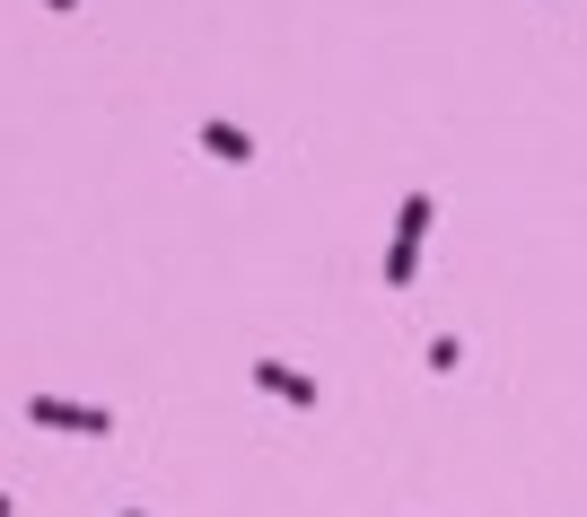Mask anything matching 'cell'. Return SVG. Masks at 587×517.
<instances>
[{"mask_svg":"<svg viewBox=\"0 0 587 517\" xmlns=\"http://www.w3.org/2000/svg\"><path fill=\"white\" fill-rule=\"evenodd\" d=\"M27 421H35V430H80V439H106V430H115V412L62 403V394H27Z\"/></svg>","mask_w":587,"mask_h":517,"instance_id":"6da1fadb","label":"cell"},{"mask_svg":"<svg viewBox=\"0 0 587 517\" xmlns=\"http://www.w3.org/2000/svg\"><path fill=\"white\" fill-rule=\"evenodd\" d=\"M254 387H263V394H290L298 412H316V378H298L290 360H254Z\"/></svg>","mask_w":587,"mask_h":517,"instance_id":"7a4b0ae2","label":"cell"},{"mask_svg":"<svg viewBox=\"0 0 587 517\" xmlns=\"http://www.w3.org/2000/svg\"><path fill=\"white\" fill-rule=\"evenodd\" d=\"M202 149H211V158H229V167H245V158H254V131H237V124L211 115V124H202Z\"/></svg>","mask_w":587,"mask_h":517,"instance_id":"3957f363","label":"cell"},{"mask_svg":"<svg viewBox=\"0 0 587 517\" xmlns=\"http://www.w3.org/2000/svg\"><path fill=\"white\" fill-rule=\"evenodd\" d=\"M421 281V238H395L386 246V289H412Z\"/></svg>","mask_w":587,"mask_h":517,"instance_id":"277c9868","label":"cell"},{"mask_svg":"<svg viewBox=\"0 0 587 517\" xmlns=\"http://www.w3.org/2000/svg\"><path fill=\"white\" fill-rule=\"evenodd\" d=\"M430 220H439V202H430V193H403V220H395V238H430Z\"/></svg>","mask_w":587,"mask_h":517,"instance_id":"5b68a950","label":"cell"},{"mask_svg":"<svg viewBox=\"0 0 587 517\" xmlns=\"http://www.w3.org/2000/svg\"><path fill=\"white\" fill-rule=\"evenodd\" d=\"M44 9H80V0H44Z\"/></svg>","mask_w":587,"mask_h":517,"instance_id":"8992f818","label":"cell"},{"mask_svg":"<svg viewBox=\"0 0 587 517\" xmlns=\"http://www.w3.org/2000/svg\"><path fill=\"white\" fill-rule=\"evenodd\" d=\"M9 509H18V500H9V492H0V517H9Z\"/></svg>","mask_w":587,"mask_h":517,"instance_id":"52a82bcc","label":"cell"},{"mask_svg":"<svg viewBox=\"0 0 587 517\" xmlns=\"http://www.w3.org/2000/svg\"><path fill=\"white\" fill-rule=\"evenodd\" d=\"M123 517H149V509H123Z\"/></svg>","mask_w":587,"mask_h":517,"instance_id":"ba28073f","label":"cell"}]
</instances>
